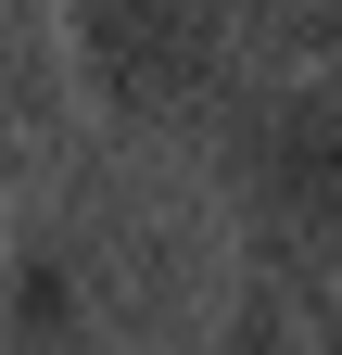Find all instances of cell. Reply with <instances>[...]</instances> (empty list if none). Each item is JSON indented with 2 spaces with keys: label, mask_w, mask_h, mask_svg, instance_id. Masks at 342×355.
Returning a JSON list of instances; mask_svg holds the SVG:
<instances>
[{
  "label": "cell",
  "mask_w": 342,
  "mask_h": 355,
  "mask_svg": "<svg viewBox=\"0 0 342 355\" xmlns=\"http://www.w3.org/2000/svg\"><path fill=\"white\" fill-rule=\"evenodd\" d=\"M76 76H64V38H51V0H0V203L51 191L76 165Z\"/></svg>",
  "instance_id": "obj_4"
},
{
  "label": "cell",
  "mask_w": 342,
  "mask_h": 355,
  "mask_svg": "<svg viewBox=\"0 0 342 355\" xmlns=\"http://www.w3.org/2000/svg\"><path fill=\"white\" fill-rule=\"evenodd\" d=\"M228 38L253 76H330L342 51V0H228Z\"/></svg>",
  "instance_id": "obj_5"
},
{
  "label": "cell",
  "mask_w": 342,
  "mask_h": 355,
  "mask_svg": "<svg viewBox=\"0 0 342 355\" xmlns=\"http://www.w3.org/2000/svg\"><path fill=\"white\" fill-rule=\"evenodd\" d=\"M216 165L253 279H279L305 318H330L342 279V76H241L216 102Z\"/></svg>",
  "instance_id": "obj_1"
},
{
  "label": "cell",
  "mask_w": 342,
  "mask_h": 355,
  "mask_svg": "<svg viewBox=\"0 0 342 355\" xmlns=\"http://www.w3.org/2000/svg\"><path fill=\"white\" fill-rule=\"evenodd\" d=\"M317 330H330V318H305L279 279H253V266H241V304H228V343H216V355H330Z\"/></svg>",
  "instance_id": "obj_6"
},
{
  "label": "cell",
  "mask_w": 342,
  "mask_h": 355,
  "mask_svg": "<svg viewBox=\"0 0 342 355\" xmlns=\"http://www.w3.org/2000/svg\"><path fill=\"white\" fill-rule=\"evenodd\" d=\"M76 114L127 127V140H178V127H216V102L253 76L228 38V0H51Z\"/></svg>",
  "instance_id": "obj_3"
},
{
  "label": "cell",
  "mask_w": 342,
  "mask_h": 355,
  "mask_svg": "<svg viewBox=\"0 0 342 355\" xmlns=\"http://www.w3.org/2000/svg\"><path fill=\"white\" fill-rule=\"evenodd\" d=\"M152 216L127 191H89V178H51V203L13 229L0 254V355H114L152 318Z\"/></svg>",
  "instance_id": "obj_2"
}]
</instances>
